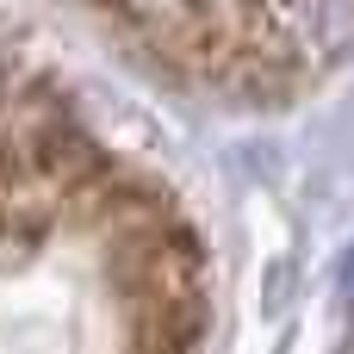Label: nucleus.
<instances>
[{
  "instance_id": "obj_3",
  "label": "nucleus",
  "mask_w": 354,
  "mask_h": 354,
  "mask_svg": "<svg viewBox=\"0 0 354 354\" xmlns=\"http://www.w3.org/2000/svg\"><path fill=\"white\" fill-rule=\"evenodd\" d=\"M305 62H336L354 50V0H268Z\"/></svg>"
},
{
  "instance_id": "obj_2",
  "label": "nucleus",
  "mask_w": 354,
  "mask_h": 354,
  "mask_svg": "<svg viewBox=\"0 0 354 354\" xmlns=\"http://www.w3.org/2000/svg\"><path fill=\"white\" fill-rule=\"evenodd\" d=\"M212 330L205 299H131L124 305V348L131 354H199Z\"/></svg>"
},
{
  "instance_id": "obj_1",
  "label": "nucleus",
  "mask_w": 354,
  "mask_h": 354,
  "mask_svg": "<svg viewBox=\"0 0 354 354\" xmlns=\"http://www.w3.org/2000/svg\"><path fill=\"white\" fill-rule=\"evenodd\" d=\"M100 261L124 305L131 299H205V249L180 218L100 249Z\"/></svg>"
},
{
  "instance_id": "obj_4",
  "label": "nucleus",
  "mask_w": 354,
  "mask_h": 354,
  "mask_svg": "<svg viewBox=\"0 0 354 354\" xmlns=\"http://www.w3.org/2000/svg\"><path fill=\"white\" fill-rule=\"evenodd\" d=\"M342 305H348V311H354V255H348V261H342Z\"/></svg>"
}]
</instances>
